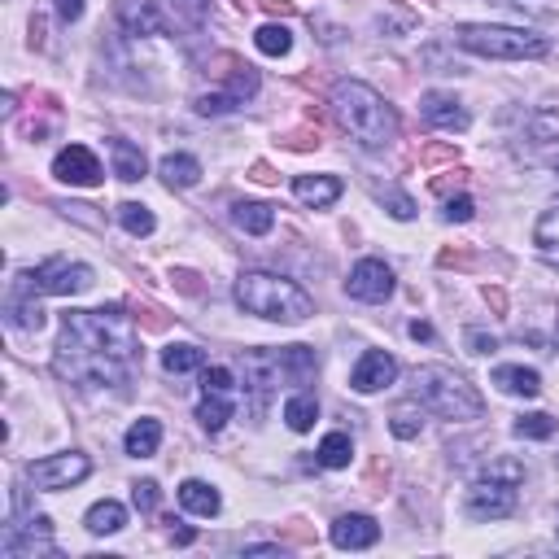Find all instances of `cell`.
I'll return each instance as SVG.
<instances>
[{
	"instance_id": "obj_1",
	"label": "cell",
	"mask_w": 559,
	"mask_h": 559,
	"mask_svg": "<svg viewBox=\"0 0 559 559\" xmlns=\"http://www.w3.org/2000/svg\"><path fill=\"white\" fill-rule=\"evenodd\" d=\"M140 363V341L123 306L101 311H66L62 341L53 354V372L83 389L123 385Z\"/></svg>"
},
{
	"instance_id": "obj_2",
	"label": "cell",
	"mask_w": 559,
	"mask_h": 559,
	"mask_svg": "<svg viewBox=\"0 0 559 559\" xmlns=\"http://www.w3.org/2000/svg\"><path fill=\"white\" fill-rule=\"evenodd\" d=\"M332 114L346 132L359 140L363 149H385L398 140V114L394 105L380 97L376 88H367L359 79H346L332 88Z\"/></svg>"
},
{
	"instance_id": "obj_3",
	"label": "cell",
	"mask_w": 559,
	"mask_h": 559,
	"mask_svg": "<svg viewBox=\"0 0 559 559\" xmlns=\"http://www.w3.org/2000/svg\"><path fill=\"white\" fill-rule=\"evenodd\" d=\"M236 306L245 315L271 319V324H302V319L315 315L311 293L284 276H271V271H245L236 280Z\"/></svg>"
},
{
	"instance_id": "obj_4",
	"label": "cell",
	"mask_w": 559,
	"mask_h": 559,
	"mask_svg": "<svg viewBox=\"0 0 559 559\" xmlns=\"http://www.w3.org/2000/svg\"><path fill=\"white\" fill-rule=\"evenodd\" d=\"M319 359L311 346H284V350H249L245 354V394L254 398V411L267 407V398L280 385H311Z\"/></svg>"
},
{
	"instance_id": "obj_5",
	"label": "cell",
	"mask_w": 559,
	"mask_h": 559,
	"mask_svg": "<svg viewBox=\"0 0 559 559\" xmlns=\"http://www.w3.org/2000/svg\"><path fill=\"white\" fill-rule=\"evenodd\" d=\"M415 398H420L428 411L442 415V420H481V411H485L477 389H472L455 367H442V363L415 367Z\"/></svg>"
},
{
	"instance_id": "obj_6",
	"label": "cell",
	"mask_w": 559,
	"mask_h": 559,
	"mask_svg": "<svg viewBox=\"0 0 559 559\" xmlns=\"http://www.w3.org/2000/svg\"><path fill=\"white\" fill-rule=\"evenodd\" d=\"M455 44L477 57H494V62H529V57H546L551 53V40L538 31L525 27H481V22H468V27L455 31Z\"/></svg>"
},
{
	"instance_id": "obj_7",
	"label": "cell",
	"mask_w": 559,
	"mask_h": 559,
	"mask_svg": "<svg viewBox=\"0 0 559 559\" xmlns=\"http://www.w3.org/2000/svg\"><path fill=\"white\" fill-rule=\"evenodd\" d=\"M22 276L31 280V289L35 293H53V297H75L83 289H92V267H83V263H70V258H49V263H40L35 271H22Z\"/></svg>"
},
{
	"instance_id": "obj_8",
	"label": "cell",
	"mask_w": 559,
	"mask_h": 559,
	"mask_svg": "<svg viewBox=\"0 0 559 559\" xmlns=\"http://www.w3.org/2000/svg\"><path fill=\"white\" fill-rule=\"evenodd\" d=\"M92 463L88 455H79V450H70V455H49V459H35L27 468V481L35 485V490L44 494H57V490H70V485L88 481Z\"/></svg>"
},
{
	"instance_id": "obj_9",
	"label": "cell",
	"mask_w": 559,
	"mask_h": 559,
	"mask_svg": "<svg viewBox=\"0 0 559 559\" xmlns=\"http://www.w3.org/2000/svg\"><path fill=\"white\" fill-rule=\"evenodd\" d=\"M472 520H507L516 511V481L503 477H485L468 490V503H463Z\"/></svg>"
},
{
	"instance_id": "obj_10",
	"label": "cell",
	"mask_w": 559,
	"mask_h": 559,
	"mask_svg": "<svg viewBox=\"0 0 559 559\" xmlns=\"http://www.w3.org/2000/svg\"><path fill=\"white\" fill-rule=\"evenodd\" d=\"M53 175L62 184H75V188H97L105 180L97 153H92L88 145H66L62 153L53 158Z\"/></svg>"
},
{
	"instance_id": "obj_11",
	"label": "cell",
	"mask_w": 559,
	"mask_h": 559,
	"mask_svg": "<svg viewBox=\"0 0 559 559\" xmlns=\"http://www.w3.org/2000/svg\"><path fill=\"white\" fill-rule=\"evenodd\" d=\"M346 293L354 302H385V297L394 293V271L380 263V258H363V263H354V271H350Z\"/></svg>"
},
{
	"instance_id": "obj_12",
	"label": "cell",
	"mask_w": 559,
	"mask_h": 559,
	"mask_svg": "<svg viewBox=\"0 0 559 559\" xmlns=\"http://www.w3.org/2000/svg\"><path fill=\"white\" fill-rule=\"evenodd\" d=\"M398 380V363H394V354H385V350H367L359 363H354V372H350V389L354 394H380V389H389Z\"/></svg>"
},
{
	"instance_id": "obj_13",
	"label": "cell",
	"mask_w": 559,
	"mask_h": 559,
	"mask_svg": "<svg viewBox=\"0 0 559 559\" xmlns=\"http://www.w3.org/2000/svg\"><path fill=\"white\" fill-rule=\"evenodd\" d=\"M420 114H424L428 127H442V132H468V123H472L455 92H424Z\"/></svg>"
},
{
	"instance_id": "obj_14",
	"label": "cell",
	"mask_w": 559,
	"mask_h": 559,
	"mask_svg": "<svg viewBox=\"0 0 559 559\" xmlns=\"http://www.w3.org/2000/svg\"><path fill=\"white\" fill-rule=\"evenodd\" d=\"M114 14L127 35H162L166 31V18L158 14L153 0H114Z\"/></svg>"
},
{
	"instance_id": "obj_15",
	"label": "cell",
	"mask_w": 559,
	"mask_h": 559,
	"mask_svg": "<svg viewBox=\"0 0 559 559\" xmlns=\"http://www.w3.org/2000/svg\"><path fill=\"white\" fill-rule=\"evenodd\" d=\"M9 324L22 328V332H40L44 328V306L35 302V289L27 276L14 280V289H9Z\"/></svg>"
},
{
	"instance_id": "obj_16",
	"label": "cell",
	"mask_w": 559,
	"mask_h": 559,
	"mask_svg": "<svg viewBox=\"0 0 559 559\" xmlns=\"http://www.w3.org/2000/svg\"><path fill=\"white\" fill-rule=\"evenodd\" d=\"M376 542H380V525L372 516H341L332 525V546H341V551H367Z\"/></svg>"
},
{
	"instance_id": "obj_17",
	"label": "cell",
	"mask_w": 559,
	"mask_h": 559,
	"mask_svg": "<svg viewBox=\"0 0 559 559\" xmlns=\"http://www.w3.org/2000/svg\"><path fill=\"white\" fill-rule=\"evenodd\" d=\"M293 193H297V201H306V206L324 210V206H332V201L341 197V180L337 175H297Z\"/></svg>"
},
{
	"instance_id": "obj_18",
	"label": "cell",
	"mask_w": 559,
	"mask_h": 559,
	"mask_svg": "<svg viewBox=\"0 0 559 559\" xmlns=\"http://www.w3.org/2000/svg\"><path fill=\"white\" fill-rule=\"evenodd\" d=\"M494 385L503 394H520V398H538L542 394V376L533 367H494Z\"/></svg>"
},
{
	"instance_id": "obj_19",
	"label": "cell",
	"mask_w": 559,
	"mask_h": 559,
	"mask_svg": "<svg viewBox=\"0 0 559 559\" xmlns=\"http://www.w3.org/2000/svg\"><path fill=\"white\" fill-rule=\"evenodd\" d=\"M232 223L241 232H249V236H267L271 228H276V210H271L267 201H236Z\"/></svg>"
},
{
	"instance_id": "obj_20",
	"label": "cell",
	"mask_w": 559,
	"mask_h": 559,
	"mask_svg": "<svg viewBox=\"0 0 559 559\" xmlns=\"http://www.w3.org/2000/svg\"><path fill=\"white\" fill-rule=\"evenodd\" d=\"M127 455L132 459H149V455H158V446H162V424L153 420V415H145V420H136L132 428H127Z\"/></svg>"
},
{
	"instance_id": "obj_21",
	"label": "cell",
	"mask_w": 559,
	"mask_h": 559,
	"mask_svg": "<svg viewBox=\"0 0 559 559\" xmlns=\"http://www.w3.org/2000/svg\"><path fill=\"white\" fill-rule=\"evenodd\" d=\"M158 175H162L166 188H193L201 180V162L188 158V153H166L162 166H158Z\"/></svg>"
},
{
	"instance_id": "obj_22",
	"label": "cell",
	"mask_w": 559,
	"mask_h": 559,
	"mask_svg": "<svg viewBox=\"0 0 559 559\" xmlns=\"http://www.w3.org/2000/svg\"><path fill=\"white\" fill-rule=\"evenodd\" d=\"M232 411H236V394L206 389V398H201V407H197V420H201V428H206V433H219V428L232 420Z\"/></svg>"
},
{
	"instance_id": "obj_23",
	"label": "cell",
	"mask_w": 559,
	"mask_h": 559,
	"mask_svg": "<svg viewBox=\"0 0 559 559\" xmlns=\"http://www.w3.org/2000/svg\"><path fill=\"white\" fill-rule=\"evenodd\" d=\"M110 158H114V175L123 184H136L145 175V153H140L132 140H110Z\"/></svg>"
},
{
	"instance_id": "obj_24",
	"label": "cell",
	"mask_w": 559,
	"mask_h": 559,
	"mask_svg": "<svg viewBox=\"0 0 559 559\" xmlns=\"http://www.w3.org/2000/svg\"><path fill=\"white\" fill-rule=\"evenodd\" d=\"M180 503L193 511V516H219L223 498H219V490H214V485H206V481H184V485H180Z\"/></svg>"
},
{
	"instance_id": "obj_25",
	"label": "cell",
	"mask_w": 559,
	"mask_h": 559,
	"mask_svg": "<svg viewBox=\"0 0 559 559\" xmlns=\"http://www.w3.org/2000/svg\"><path fill=\"white\" fill-rule=\"evenodd\" d=\"M83 525H88V533H118L127 525V507L123 503H114V498H105V503L97 507H88V516H83Z\"/></svg>"
},
{
	"instance_id": "obj_26",
	"label": "cell",
	"mask_w": 559,
	"mask_h": 559,
	"mask_svg": "<svg viewBox=\"0 0 559 559\" xmlns=\"http://www.w3.org/2000/svg\"><path fill=\"white\" fill-rule=\"evenodd\" d=\"M162 367H166L171 376L201 372V367H206V350H201V346H188V341H180V346H166V350H162Z\"/></svg>"
},
{
	"instance_id": "obj_27",
	"label": "cell",
	"mask_w": 559,
	"mask_h": 559,
	"mask_svg": "<svg viewBox=\"0 0 559 559\" xmlns=\"http://www.w3.org/2000/svg\"><path fill=\"white\" fill-rule=\"evenodd\" d=\"M533 245H538V254L546 258V263L559 267V206H551L538 219V228H533Z\"/></svg>"
},
{
	"instance_id": "obj_28",
	"label": "cell",
	"mask_w": 559,
	"mask_h": 559,
	"mask_svg": "<svg viewBox=\"0 0 559 559\" xmlns=\"http://www.w3.org/2000/svg\"><path fill=\"white\" fill-rule=\"evenodd\" d=\"M284 420H289L293 433H306V428H315L319 420V398L315 394H293L284 402Z\"/></svg>"
},
{
	"instance_id": "obj_29",
	"label": "cell",
	"mask_w": 559,
	"mask_h": 559,
	"mask_svg": "<svg viewBox=\"0 0 559 559\" xmlns=\"http://www.w3.org/2000/svg\"><path fill=\"white\" fill-rule=\"evenodd\" d=\"M389 428H394V437H402V442L420 437V428H424V411H420V402H398L394 415H389Z\"/></svg>"
},
{
	"instance_id": "obj_30",
	"label": "cell",
	"mask_w": 559,
	"mask_h": 559,
	"mask_svg": "<svg viewBox=\"0 0 559 559\" xmlns=\"http://www.w3.org/2000/svg\"><path fill=\"white\" fill-rule=\"evenodd\" d=\"M254 44H258V53H267V57H284V53L293 49V35H289V27H276V22H267V27L254 31Z\"/></svg>"
},
{
	"instance_id": "obj_31",
	"label": "cell",
	"mask_w": 559,
	"mask_h": 559,
	"mask_svg": "<svg viewBox=\"0 0 559 559\" xmlns=\"http://www.w3.org/2000/svg\"><path fill=\"white\" fill-rule=\"evenodd\" d=\"M118 223H123L132 236H149L158 223H153V210L149 206H140V201H123L118 206Z\"/></svg>"
},
{
	"instance_id": "obj_32",
	"label": "cell",
	"mask_w": 559,
	"mask_h": 559,
	"mask_svg": "<svg viewBox=\"0 0 559 559\" xmlns=\"http://www.w3.org/2000/svg\"><path fill=\"white\" fill-rule=\"evenodd\" d=\"M350 455H354V442L346 433H328L324 446H319V463H324V468H346Z\"/></svg>"
},
{
	"instance_id": "obj_33",
	"label": "cell",
	"mask_w": 559,
	"mask_h": 559,
	"mask_svg": "<svg viewBox=\"0 0 559 559\" xmlns=\"http://www.w3.org/2000/svg\"><path fill=\"white\" fill-rule=\"evenodd\" d=\"M516 437H529V442H546V437H555V420L546 411H529L516 420Z\"/></svg>"
},
{
	"instance_id": "obj_34",
	"label": "cell",
	"mask_w": 559,
	"mask_h": 559,
	"mask_svg": "<svg viewBox=\"0 0 559 559\" xmlns=\"http://www.w3.org/2000/svg\"><path fill=\"white\" fill-rule=\"evenodd\" d=\"M180 27H201L210 18V0H166Z\"/></svg>"
},
{
	"instance_id": "obj_35",
	"label": "cell",
	"mask_w": 559,
	"mask_h": 559,
	"mask_svg": "<svg viewBox=\"0 0 559 559\" xmlns=\"http://www.w3.org/2000/svg\"><path fill=\"white\" fill-rule=\"evenodd\" d=\"M529 140H538V145H546V140H559V110H542V114H533V123H529Z\"/></svg>"
},
{
	"instance_id": "obj_36",
	"label": "cell",
	"mask_w": 559,
	"mask_h": 559,
	"mask_svg": "<svg viewBox=\"0 0 559 559\" xmlns=\"http://www.w3.org/2000/svg\"><path fill=\"white\" fill-rule=\"evenodd\" d=\"M158 481H136L132 485V503H136V511H145V516H149V511H158Z\"/></svg>"
},
{
	"instance_id": "obj_37",
	"label": "cell",
	"mask_w": 559,
	"mask_h": 559,
	"mask_svg": "<svg viewBox=\"0 0 559 559\" xmlns=\"http://www.w3.org/2000/svg\"><path fill=\"white\" fill-rule=\"evenodd\" d=\"M201 389H219V394H236L228 367H201Z\"/></svg>"
},
{
	"instance_id": "obj_38",
	"label": "cell",
	"mask_w": 559,
	"mask_h": 559,
	"mask_svg": "<svg viewBox=\"0 0 559 559\" xmlns=\"http://www.w3.org/2000/svg\"><path fill=\"white\" fill-rule=\"evenodd\" d=\"M463 346H468V354H494L498 337H494V332H481V328H468V332H463Z\"/></svg>"
},
{
	"instance_id": "obj_39",
	"label": "cell",
	"mask_w": 559,
	"mask_h": 559,
	"mask_svg": "<svg viewBox=\"0 0 559 559\" xmlns=\"http://www.w3.org/2000/svg\"><path fill=\"white\" fill-rule=\"evenodd\" d=\"M236 101L228 92H206V97H197V114H232Z\"/></svg>"
},
{
	"instance_id": "obj_40",
	"label": "cell",
	"mask_w": 559,
	"mask_h": 559,
	"mask_svg": "<svg viewBox=\"0 0 559 559\" xmlns=\"http://www.w3.org/2000/svg\"><path fill=\"white\" fill-rule=\"evenodd\" d=\"M380 201L389 206V214H394V219H411V214H415V201L407 193H394V188H389V193H380Z\"/></svg>"
},
{
	"instance_id": "obj_41",
	"label": "cell",
	"mask_w": 559,
	"mask_h": 559,
	"mask_svg": "<svg viewBox=\"0 0 559 559\" xmlns=\"http://www.w3.org/2000/svg\"><path fill=\"white\" fill-rule=\"evenodd\" d=\"M472 214H477L472 197H450V201H446V219H450V223H468Z\"/></svg>"
},
{
	"instance_id": "obj_42",
	"label": "cell",
	"mask_w": 559,
	"mask_h": 559,
	"mask_svg": "<svg viewBox=\"0 0 559 559\" xmlns=\"http://www.w3.org/2000/svg\"><path fill=\"white\" fill-rule=\"evenodd\" d=\"M57 14H62V22H75L83 14V0H57Z\"/></svg>"
},
{
	"instance_id": "obj_43",
	"label": "cell",
	"mask_w": 559,
	"mask_h": 559,
	"mask_svg": "<svg viewBox=\"0 0 559 559\" xmlns=\"http://www.w3.org/2000/svg\"><path fill=\"white\" fill-rule=\"evenodd\" d=\"M254 180H258V184H276V180H280V175H276V171H271V166H267V162H258V166H254Z\"/></svg>"
},
{
	"instance_id": "obj_44",
	"label": "cell",
	"mask_w": 559,
	"mask_h": 559,
	"mask_svg": "<svg viewBox=\"0 0 559 559\" xmlns=\"http://www.w3.org/2000/svg\"><path fill=\"white\" fill-rule=\"evenodd\" d=\"M175 284H180L184 293H197V276H193V271H175Z\"/></svg>"
},
{
	"instance_id": "obj_45",
	"label": "cell",
	"mask_w": 559,
	"mask_h": 559,
	"mask_svg": "<svg viewBox=\"0 0 559 559\" xmlns=\"http://www.w3.org/2000/svg\"><path fill=\"white\" fill-rule=\"evenodd\" d=\"M485 302H490L494 311H503V306H507V297H503V289H485Z\"/></svg>"
},
{
	"instance_id": "obj_46",
	"label": "cell",
	"mask_w": 559,
	"mask_h": 559,
	"mask_svg": "<svg viewBox=\"0 0 559 559\" xmlns=\"http://www.w3.org/2000/svg\"><path fill=\"white\" fill-rule=\"evenodd\" d=\"M271 14H293V0H263Z\"/></svg>"
},
{
	"instance_id": "obj_47",
	"label": "cell",
	"mask_w": 559,
	"mask_h": 559,
	"mask_svg": "<svg viewBox=\"0 0 559 559\" xmlns=\"http://www.w3.org/2000/svg\"><path fill=\"white\" fill-rule=\"evenodd\" d=\"M411 337H415V341H433V328H428V324H420V319H415V324H411Z\"/></svg>"
},
{
	"instance_id": "obj_48",
	"label": "cell",
	"mask_w": 559,
	"mask_h": 559,
	"mask_svg": "<svg viewBox=\"0 0 559 559\" xmlns=\"http://www.w3.org/2000/svg\"><path fill=\"white\" fill-rule=\"evenodd\" d=\"M14 110H18V97H14V92H5V101H0V114L14 118Z\"/></svg>"
},
{
	"instance_id": "obj_49",
	"label": "cell",
	"mask_w": 559,
	"mask_h": 559,
	"mask_svg": "<svg viewBox=\"0 0 559 559\" xmlns=\"http://www.w3.org/2000/svg\"><path fill=\"white\" fill-rule=\"evenodd\" d=\"M171 538H175V546H188V542H193V538H197V533H193V529H175V533H171Z\"/></svg>"
},
{
	"instance_id": "obj_50",
	"label": "cell",
	"mask_w": 559,
	"mask_h": 559,
	"mask_svg": "<svg viewBox=\"0 0 559 559\" xmlns=\"http://www.w3.org/2000/svg\"><path fill=\"white\" fill-rule=\"evenodd\" d=\"M245 555H280V546H245Z\"/></svg>"
},
{
	"instance_id": "obj_51",
	"label": "cell",
	"mask_w": 559,
	"mask_h": 559,
	"mask_svg": "<svg viewBox=\"0 0 559 559\" xmlns=\"http://www.w3.org/2000/svg\"><path fill=\"white\" fill-rule=\"evenodd\" d=\"M555 346H559V306H555Z\"/></svg>"
}]
</instances>
